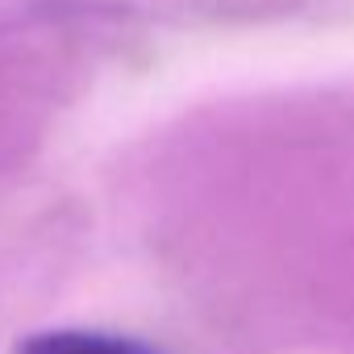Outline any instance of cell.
I'll return each instance as SVG.
<instances>
[{"mask_svg":"<svg viewBox=\"0 0 354 354\" xmlns=\"http://www.w3.org/2000/svg\"><path fill=\"white\" fill-rule=\"evenodd\" d=\"M17 354H154L129 337L113 333H84V329H55V333H34Z\"/></svg>","mask_w":354,"mask_h":354,"instance_id":"obj_1","label":"cell"}]
</instances>
